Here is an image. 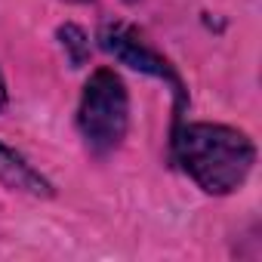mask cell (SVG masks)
Instances as JSON below:
<instances>
[{
  "label": "cell",
  "mask_w": 262,
  "mask_h": 262,
  "mask_svg": "<svg viewBox=\"0 0 262 262\" xmlns=\"http://www.w3.org/2000/svg\"><path fill=\"white\" fill-rule=\"evenodd\" d=\"M173 155L188 179L213 198L237 191L256 164L253 139L225 123H182L173 136Z\"/></svg>",
  "instance_id": "cell-1"
},
{
  "label": "cell",
  "mask_w": 262,
  "mask_h": 262,
  "mask_svg": "<svg viewBox=\"0 0 262 262\" xmlns=\"http://www.w3.org/2000/svg\"><path fill=\"white\" fill-rule=\"evenodd\" d=\"M77 129L93 155H111L126 139L129 93L111 68H99L90 74L77 105Z\"/></svg>",
  "instance_id": "cell-2"
},
{
  "label": "cell",
  "mask_w": 262,
  "mask_h": 262,
  "mask_svg": "<svg viewBox=\"0 0 262 262\" xmlns=\"http://www.w3.org/2000/svg\"><path fill=\"white\" fill-rule=\"evenodd\" d=\"M99 43H102V50H108L117 62L129 65L133 71H142V74H151L158 80H167L173 86V93H176V111H182V105H185V86H182L179 74L173 71V65L158 50H151L139 37V31H133L129 25H117V22L114 25H102Z\"/></svg>",
  "instance_id": "cell-3"
},
{
  "label": "cell",
  "mask_w": 262,
  "mask_h": 262,
  "mask_svg": "<svg viewBox=\"0 0 262 262\" xmlns=\"http://www.w3.org/2000/svg\"><path fill=\"white\" fill-rule=\"evenodd\" d=\"M0 185L16 194H28V198H40V201L56 194L53 182L40 170H34L25 155H19L7 142H0Z\"/></svg>",
  "instance_id": "cell-4"
},
{
  "label": "cell",
  "mask_w": 262,
  "mask_h": 262,
  "mask_svg": "<svg viewBox=\"0 0 262 262\" xmlns=\"http://www.w3.org/2000/svg\"><path fill=\"white\" fill-rule=\"evenodd\" d=\"M59 40H62V50L68 53V59H71L74 68H80L90 59V40H86V34L77 25H62L59 28Z\"/></svg>",
  "instance_id": "cell-5"
},
{
  "label": "cell",
  "mask_w": 262,
  "mask_h": 262,
  "mask_svg": "<svg viewBox=\"0 0 262 262\" xmlns=\"http://www.w3.org/2000/svg\"><path fill=\"white\" fill-rule=\"evenodd\" d=\"M7 102H10V96H7V80H4V74H0V114L7 111Z\"/></svg>",
  "instance_id": "cell-6"
}]
</instances>
